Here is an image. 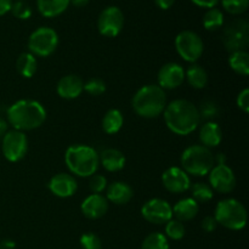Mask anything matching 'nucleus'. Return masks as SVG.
Listing matches in <instances>:
<instances>
[{
	"label": "nucleus",
	"instance_id": "obj_1",
	"mask_svg": "<svg viewBox=\"0 0 249 249\" xmlns=\"http://www.w3.org/2000/svg\"><path fill=\"white\" fill-rule=\"evenodd\" d=\"M163 116L167 128L172 133L181 136L194 133L201 123V117L196 105L184 99H178L167 104Z\"/></svg>",
	"mask_w": 249,
	"mask_h": 249
},
{
	"label": "nucleus",
	"instance_id": "obj_2",
	"mask_svg": "<svg viewBox=\"0 0 249 249\" xmlns=\"http://www.w3.org/2000/svg\"><path fill=\"white\" fill-rule=\"evenodd\" d=\"M7 122L15 130H33L43 125L46 111L36 100H18L7 108Z\"/></svg>",
	"mask_w": 249,
	"mask_h": 249
},
{
	"label": "nucleus",
	"instance_id": "obj_3",
	"mask_svg": "<svg viewBox=\"0 0 249 249\" xmlns=\"http://www.w3.org/2000/svg\"><path fill=\"white\" fill-rule=\"evenodd\" d=\"M133 109L142 118H157L167 106L165 91L156 84L145 85L135 92L133 97Z\"/></svg>",
	"mask_w": 249,
	"mask_h": 249
},
{
	"label": "nucleus",
	"instance_id": "obj_4",
	"mask_svg": "<svg viewBox=\"0 0 249 249\" xmlns=\"http://www.w3.org/2000/svg\"><path fill=\"white\" fill-rule=\"evenodd\" d=\"M65 162L72 174L80 178H90L100 165L99 153L88 145H72L66 150Z\"/></svg>",
	"mask_w": 249,
	"mask_h": 249
},
{
	"label": "nucleus",
	"instance_id": "obj_5",
	"mask_svg": "<svg viewBox=\"0 0 249 249\" xmlns=\"http://www.w3.org/2000/svg\"><path fill=\"white\" fill-rule=\"evenodd\" d=\"M181 169L194 177H206L214 167V155L211 148L192 145L185 148L181 155Z\"/></svg>",
	"mask_w": 249,
	"mask_h": 249
},
{
	"label": "nucleus",
	"instance_id": "obj_6",
	"mask_svg": "<svg viewBox=\"0 0 249 249\" xmlns=\"http://www.w3.org/2000/svg\"><path fill=\"white\" fill-rule=\"evenodd\" d=\"M214 218L229 230L240 231L247 224V211L240 201L235 198L221 199L214 211Z\"/></svg>",
	"mask_w": 249,
	"mask_h": 249
},
{
	"label": "nucleus",
	"instance_id": "obj_7",
	"mask_svg": "<svg viewBox=\"0 0 249 249\" xmlns=\"http://www.w3.org/2000/svg\"><path fill=\"white\" fill-rule=\"evenodd\" d=\"M58 45V36L50 27H39L29 36V53L38 57H48L55 53Z\"/></svg>",
	"mask_w": 249,
	"mask_h": 249
},
{
	"label": "nucleus",
	"instance_id": "obj_8",
	"mask_svg": "<svg viewBox=\"0 0 249 249\" xmlns=\"http://www.w3.org/2000/svg\"><path fill=\"white\" fill-rule=\"evenodd\" d=\"M175 49L182 60L190 63H196L203 55V40L192 31H184L175 38Z\"/></svg>",
	"mask_w": 249,
	"mask_h": 249
},
{
	"label": "nucleus",
	"instance_id": "obj_9",
	"mask_svg": "<svg viewBox=\"0 0 249 249\" xmlns=\"http://www.w3.org/2000/svg\"><path fill=\"white\" fill-rule=\"evenodd\" d=\"M224 46L230 53L246 50L249 43V27L246 19H237L229 24L223 33Z\"/></svg>",
	"mask_w": 249,
	"mask_h": 249
},
{
	"label": "nucleus",
	"instance_id": "obj_10",
	"mask_svg": "<svg viewBox=\"0 0 249 249\" xmlns=\"http://www.w3.org/2000/svg\"><path fill=\"white\" fill-rule=\"evenodd\" d=\"M1 151L4 157L9 162H18L28 151V139L23 131L10 130L6 131L1 140Z\"/></svg>",
	"mask_w": 249,
	"mask_h": 249
},
{
	"label": "nucleus",
	"instance_id": "obj_11",
	"mask_svg": "<svg viewBox=\"0 0 249 249\" xmlns=\"http://www.w3.org/2000/svg\"><path fill=\"white\" fill-rule=\"evenodd\" d=\"M124 26V15L117 6H108L102 10L97 19V28L101 36L114 38L122 32Z\"/></svg>",
	"mask_w": 249,
	"mask_h": 249
},
{
	"label": "nucleus",
	"instance_id": "obj_12",
	"mask_svg": "<svg viewBox=\"0 0 249 249\" xmlns=\"http://www.w3.org/2000/svg\"><path fill=\"white\" fill-rule=\"evenodd\" d=\"M141 215L148 223L162 225L173 219V209L165 199L152 198L142 206Z\"/></svg>",
	"mask_w": 249,
	"mask_h": 249
},
{
	"label": "nucleus",
	"instance_id": "obj_13",
	"mask_svg": "<svg viewBox=\"0 0 249 249\" xmlns=\"http://www.w3.org/2000/svg\"><path fill=\"white\" fill-rule=\"evenodd\" d=\"M209 186L219 194H230L236 186L233 170L226 164H215L209 172Z\"/></svg>",
	"mask_w": 249,
	"mask_h": 249
},
{
	"label": "nucleus",
	"instance_id": "obj_14",
	"mask_svg": "<svg viewBox=\"0 0 249 249\" xmlns=\"http://www.w3.org/2000/svg\"><path fill=\"white\" fill-rule=\"evenodd\" d=\"M162 184L172 194H184L191 187V179L179 167H170L162 174Z\"/></svg>",
	"mask_w": 249,
	"mask_h": 249
},
{
	"label": "nucleus",
	"instance_id": "obj_15",
	"mask_svg": "<svg viewBox=\"0 0 249 249\" xmlns=\"http://www.w3.org/2000/svg\"><path fill=\"white\" fill-rule=\"evenodd\" d=\"M158 87L164 89H177L184 83L185 71L179 63L169 62L163 66L157 75Z\"/></svg>",
	"mask_w": 249,
	"mask_h": 249
},
{
	"label": "nucleus",
	"instance_id": "obj_16",
	"mask_svg": "<svg viewBox=\"0 0 249 249\" xmlns=\"http://www.w3.org/2000/svg\"><path fill=\"white\" fill-rule=\"evenodd\" d=\"M49 190L51 194L60 198L72 197L78 190V182L73 175L67 173H60L53 177L49 181Z\"/></svg>",
	"mask_w": 249,
	"mask_h": 249
},
{
	"label": "nucleus",
	"instance_id": "obj_17",
	"mask_svg": "<svg viewBox=\"0 0 249 249\" xmlns=\"http://www.w3.org/2000/svg\"><path fill=\"white\" fill-rule=\"evenodd\" d=\"M58 96L65 100H74L84 91V82L75 74H68L61 78L56 88Z\"/></svg>",
	"mask_w": 249,
	"mask_h": 249
},
{
	"label": "nucleus",
	"instance_id": "obj_18",
	"mask_svg": "<svg viewBox=\"0 0 249 249\" xmlns=\"http://www.w3.org/2000/svg\"><path fill=\"white\" fill-rule=\"evenodd\" d=\"M82 213L89 219H100L108 211V201L100 194H91L82 202Z\"/></svg>",
	"mask_w": 249,
	"mask_h": 249
},
{
	"label": "nucleus",
	"instance_id": "obj_19",
	"mask_svg": "<svg viewBox=\"0 0 249 249\" xmlns=\"http://www.w3.org/2000/svg\"><path fill=\"white\" fill-rule=\"evenodd\" d=\"M134 191L131 189L130 185L123 181H114L108 185L106 191V199L112 202V203L117 204V206H122V204H126L130 202L133 198Z\"/></svg>",
	"mask_w": 249,
	"mask_h": 249
},
{
	"label": "nucleus",
	"instance_id": "obj_20",
	"mask_svg": "<svg viewBox=\"0 0 249 249\" xmlns=\"http://www.w3.org/2000/svg\"><path fill=\"white\" fill-rule=\"evenodd\" d=\"M199 140L202 146L207 148H213L220 145L223 140V131L220 125L215 122H207L199 129Z\"/></svg>",
	"mask_w": 249,
	"mask_h": 249
},
{
	"label": "nucleus",
	"instance_id": "obj_21",
	"mask_svg": "<svg viewBox=\"0 0 249 249\" xmlns=\"http://www.w3.org/2000/svg\"><path fill=\"white\" fill-rule=\"evenodd\" d=\"M100 164L107 172H119L125 165V156L117 148H106L99 155Z\"/></svg>",
	"mask_w": 249,
	"mask_h": 249
},
{
	"label": "nucleus",
	"instance_id": "obj_22",
	"mask_svg": "<svg viewBox=\"0 0 249 249\" xmlns=\"http://www.w3.org/2000/svg\"><path fill=\"white\" fill-rule=\"evenodd\" d=\"M173 215L179 221H189L196 218L199 211V204L194 198H182L173 207Z\"/></svg>",
	"mask_w": 249,
	"mask_h": 249
},
{
	"label": "nucleus",
	"instance_id": "obj_23",
	"mask_svg": "<svg viewBox=\"0 0 249 249\" xmlns=\"http://www.w3.org/2000/svg\"><path fill=\"white\" fill-rule=\"evenodd\" d=\"M38 11L44 17H56L67 10L70 6V0H36Z\"/></svg>",
	"mask_w": 249,
	"mask_h": 249
},
{
	"label": "nucleus",
	"instance_id": "obj_24",
	"mask_svg": "<svg viewBox=\"0 0 249 249\" xmlns=\"http://www.w3.org/2000/svg\"><path fill=\"white\" fill-rule=\"evenodd\" d=\"M185 79L195 89H203L208 84V73L202 66L192 63L185 71Z\"/></svg>",
	"mask_w": 249,
	"mask_h": 249
},
{
	"label": "nucleus",
	"instance_id": "obj_25",
	"mask_svg": "<svg viewBox=\"0 0 249 249\" xmlns=\"http://www.w3.org/2000/svg\"><path fill=\"white\" fill-rule=\"evenodd\" d=\"M123 123L124 118L122 112L119 109L112 108L105 114L104 119H102V129L108 135H114L121 130Z\"/></svg>",
	"mask_w": 249,
	"mask_h": 249
},
{
	"label": "nucleus",
	"instance_id": "obj_26",
	"mask_svg": "<svg viewBox=\"0 0 249 249\" xmlns=\"http://www.w3.org/2000/svg\"><path fill=\"white\" fill-rule=\"evenodd\" d=\"M38 62L36 57L31 53H22L16 61V68L24 78H32L36 72Z\"/></svg>",
	"mask_w": 249,
	"mask_h": 249
},
{
	"label": "nucleus",
	"instance_id": "obj_27",
	"mask_svg": "<svg viewBox=\"0 0 249 249\" xmlns=\"http://www.w3.org/2000/svg\"><path fill=\"white\" fill-rule=\"evenodd\" d=\"M229 65L235 73L247 77L249 74V55L247 51L241 50L231 53L229 57Z\"/></svg>",
	"mask_w": 249,
	"mask_h": 249
},
{
	"label": "nucleus",
	"instance_id": "obj_28",
	"mask_svg": "<svg viewBox=\"0 0 249 249\" xmlns=\"http://www.w3.org/2000/svg\"><path fill=\"white\" fill-rule=\"evenodd\" d=\"M224 23V15L216 7L208 9L203 16V27L207 31H216Z\"/></svg>",
	"mask_w": 249,
	"mask_h": 249
},
{
	"label": "nucleus",
	"instance_id": "obj_29",
	"mask_svg": "<svg viewBox=\"0 0 249 249\" xmlns=\"http://www.w3.org/2000/svg\"><path fill=\"white\" fill-rule=\"evenodd\" d=\"M192 191V197L197 203H207V202L211 201L214 196V191L208 184H204V182H197L194 186L190 187Z\"/></svg>",
	"mask_w": 249,
	"mask_h": 249
},
{
	"label": "nucleus",
	"instance_id": "obj_30",
	"mask_svg": "<svg viewBox=\"0 0 249 249\" xmlns=\"http://www.w3.org/2000/svg\"><path fill=\"white\" fill-rule=\"evenodd\" d=\"M197 108H198L201 119H206L208 122H213V119H215L219 116V113H220L219 105L214 100L211 99L203 100L201 105H199V107H197Z\"/></svg>",
	"mask_w": 249,
	"mask_h": 249
},
{
	"label": "nucleus",
	"instance_id": "obj_31",
	"mask_svg": "<svg viewBox=\"0 0 249 249\" xmlns=\"http://www.w3.org/2000/svg\"><path fill=\"white\" fill-rule=\"evenodd\" d=\"M141 249H169V242L163 233L152 232L143 240Z\"/></svg>",
	"mask_w": 249,
	"mask_h": 249
},
{
	"label": "nucleus",
	"instance_id": "obj_32",
	"mask_svg": "<svg viewBox=\"0 0 249 249\" xmlns=\"http://www.w3.org/2000/svg\"><path fill=\"white\" fill-rule=\"evenodd\" d=\"M185 226L181 221L177 220V219H170L167 224H165V237L170 238L173 241H179L185 237Z\"/></svg>",
	"mask_w": 249,
	"mask_h": 249
},
{
	"label": "nucleus",
	"instance_id": "obj_33",
	"mask_svg": "<svg viewBox=\"0 0 249 249\" xmlns=\"http://www.w3.org/2000/svg\"><path fill=\"white\" fill-rule=\"evenodd\" d=\"M221 5L231 15H241L247 11L249 0H221Z\"/></svg>",
	"mask_w": 249,
	"mask_h": 249
},
{
	"label": "nucleus",
	"instance_id": "obj_34",
	"mask_svg": "<svg viewBox=\"0 0 249 249\" xmlns=\"http://www.w3.org/2000/svg\"><path fill=\"white\" fill-rule=\"evenodd\" d=\"M84 91H87L91 96H100L106 91V84L102 79L91 78L87 83H84Z\"/></svg>",
	"mask_w": 249,
	"mask_h": 249
},
{
	"label": "nucleus",
	"instance_id": "obj_35",
	"mask_svg": "<svg viewBox=\"0 0 249 249\" xmlns=\"http://www.w3.org/2000/svg\"><path fill=\"white\" fill-rule=\"evenodd\" d=\"M10 11L12 12L15 17L19 19H28L32 16V9L27 2L17 0V1L12 2V6Z\"/></svg>",
	"mask_w": 249,
	"mask_h": 249
},
{
	"label": "nucleus",
	"instance_id": "obj_36",
	"mask_svg": "<svg viewBox=\"0 0 249 249\" xmlns=\"http://www.w3.org/2000/svg\"><path fill=\"white\" fill-rule=\"evenodd\" d=\"M80 246L83 249H102V242L97 235L87 232L80 237Z\"/></svg>",
	"mask_w": 249,
	"mask_h": 249
},
{
	"label": "nucleus",
	"instance_id": "obj_37",
	"mask_svg": "<svg viewBox=\"0 0 249 249\" xmlns=\"http://www.w3.org/2000/svg\"><path fill=\"white\" fill-rule=\"evenodd\" d=\"M89 189L92 194H100L107 189V179L101 174H94L90 177Z\"/></svg>",
	"mask_w": 249,
	"mask_h": 249
},
{
	"label": "nucleus",
	"instance_id": "obj_38",
	"mask_svg": "<svg viewBox=\"0 0 249 249\" xmlns=\"http://www.w3.org/2000/svg\"><path fill=\"white\" fill-rule=\"evenodd\" d=\"M237 106L241 111H243L245 113H248L249 112V89H243L240 94L237 95Z\"/></svg>",
	"mask_w": 249,
	"mask_h": 249
},
{
	"label": "nucleus",
	"instance_id": "obj_39",
	"mask_svg": "<svg viewBox=\"0 0 249 249\" xmlns=\"http://www.w3.org/2000/svg\"><path fill=\"white\" fill-rule=\"evenodd\" d=\"M216 226H218V223H216L214 216L208 215L202 220V229H203L206 232H213V231L216 230Z\"/></svg>",
	"mask_w": 249,
	"mask_h": 249
},
{
	"label": "nucleus",
	"instance_id": "obj_40",
	"mask_svg": "<svg viewBox=\"0 0 249 249\" xmlns=\"http://www.w3.org/2000/svg\"><path fill=\"white\" fill-rule=\"evenodd\" d=\"M195 5L199 7H204V9H213L218 5L220 0H191Z\"/></svg>",
	"mask_w": 249,
	"mask_h": 249
},
{
	"label": "nucleus",
	"instance_id": "obj_41",
	"mask_svg": "<svg viewBox=\"0 0 249 249\" xmlns=\"http://www.w3.org/2000/svg\"><path fill=\"white\" fill-rule=\"evenodd\" d=\"M12 2V0H0V16H4L11 10Z\"/></svg>",
	"mask_w": 249,
	"mask_h": 249
},
{
	"label": "nucleus",
	"instance_id": "obj_42",
	"mask_svg": "<svg viewBox=\"0 0 249 249\" xmlns=\"http://www.w3.org/2000/svg\"><path fill=\"white\" fill-rule=\"evenodd\" d=\"M155 2L160 10H168L174 5L175 0H155Z\"/></svg>",
	"mask_w": 249,
	"mask_h": 249
},
{
	"label": "nucleus",
	"instance_id": "obj_43",
	"mask_svg": "<svg viewBox=\"0 0 249 249\" xmlns=\"http://www.w3.org/2000/svg\"><path fill=\"white\" fill-rule=\"evenodd\" d=\"M15 247H16V245L11 240H4L0 243V249H15Z\"/></svg>",
	"mask_w": 249,
	"mask_h": 249
},
{
	"label": "nucleus",
	"instance_id": "obj_44",
	"mask_svg": "<svg viewBox=\"0 0 249 249\" xmlns=\"http://www.w3.org/2000/svg\"><path fill=\"white\" fill-rule=\"evenodd\" d=\"M214 164H226V156L224 153L214 156Z\"/></svg>",
	"mask_w": 249,
	"mask_h": 249
},
{
	"label": "nucleus",
	"instance_id": "obj_45",
	"mask_svg": "<svg viewBox=\"0 0 249 249\" xmlns=\"http://www.w3.org/2000/svg\"><path fill=\"white\" fill-rule=\"evenodd\" d=\"M7 131V123L6 121H4L2 118H0V141L2 140L4 135L6 134Z\"/></svg>",
	"mask_w": 249,
	"mask_h": 249
},
{
	"label": "nucleus",
	"instance_id": "obj_46",
	"mask_svg": "<svg viewBox=\"0 0 249 249\" xmlns=\"http://www.w3.org/2000/svg\"><path fill=\"white\" fill-rule=\"evenodd\" d=\"M90 0H70V4L74 5L75 7H83V6H87L89 4Z\"/></svg>",
	"mask_w": 249,
	"mask_h": 249
},
{
	"label": "nucleus",
	"instance_id": "obj_47",
	"mask_svg": "<svg viewBox=\"0 0 249 249\" xmlns=\"http://www.w3.org/2000/svg\"><path fill=\"white\" fill-rule=\"evenodd\" d=\"M21 1H24V0H21Z\"/></svg>",
	"mask_w": 249,
	"mask_h": 249
}]
</instances>
